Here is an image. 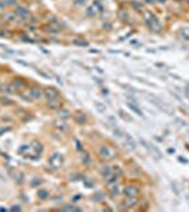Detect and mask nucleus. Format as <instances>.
I'll return each instance as SVG.
<instances>
[{
    "label": "nucleus",
    "instance_id": "0eeeda50",
    "mask_svg": "<svg viewBox=\"0 0 189 212\" xmlns=\"http://www.w3.org/2000/svg\"><path fill=\"white\" fill-rule=\"evenodd\" d=\"M30 94H31V96L33 98H35V99H38V98H41V91L40 89H37V88H33V89L30 91Z\"/></svg>",
    "mask_w": 189,
    "mask_h": 212
},
{
    "label": "nucleus",
    "instance_id": "f03ea898",
    "mask_svg": "<svg viewBox=\"0 0 189 212\" xmlns=\"http://www.w3.org/2000/svg\"><path fill=\"white\" fill-rule=\"evenodd\" d=\"M48 164L54 168V170H57V168H59L62 164H64V157H62L59 153H54V154L49 157Z\"/></svg>",
    "mask_w": 189,
    "mask_h": 212
},
{
    "label": "nucleus",
    "instance_id": "20e7f679",
    "mask_svg": "<svg viewBox=\"0 0 189 212\" xmlns=\"http://www.w3.org/2000/svg\"><path fill=\"white\" fill-rule=\"evenodd\" d=\"M138 192H140V190H138V187H136V185H130V187H127L124 190V194L127 197H137Z\"/></svg>",
    "mask_w": 189,
    "mask_h": 212
},
{
    "label": "nucleus",
    "instance_id": "f8f14e48",
    "mask_svg": "<svg viewBox=\"0 0 189 212\" xmlns=\"http://www.w3.org/2000/svg\"><path fill=\"white\" fill-rule=\"evenodd\" d=\"M3 4H14V0H7V2H4Z\"/></svg>",
    "mask_w": 189,
    "mask_h": 212
},
{
    "label": "nucleus",
    "instance_id": "9b49d317",
    "mask_svg": "<svg viewBox=\"0 0 189 212\" xmlns=\"http://www.w3.org/2000/svg\"><path fill=\"white\" fill-rule=\"evenodd\" d=\"M75 44H81V45H86L88 43L86 41H78V40H75Z\"/></svg>",
    "mask_w": 189,
    "mask_h": 212
},
{
    "label": "nucleus",
    "instance_id": "7ed1b4c3",
    "mask_svg": "<svg viewBox=\"0 0 189 212\" xmlns=\"http://www.w3.org/2000/svg\"><path fill=\"white\" fill-rule=\"evenodd\" d=\"M100 156L104 157V159H107V160H113L116 156V151L111 150L110 147H107V146H102L100 147Z\"/></svg>",
    "mask_w": 189,
    "mask_h": 212
},
{
    "label": "nucleus",
    "instance_id": "9d476101",
    "mask_svg": "<svg viewBox=\"0 0 189 212\" xmlns=\"http://www.w3.org/2000/svg\"><path fill=\"white\" fill-rule=\"evenodd\" d=\"M76 120H78L79 123H82V125H83V123H85V116H83V118H82V116H78V118H76Z\"/></svg>",
    "mask_w": 189,
    "mask_h": 212
},
{
    "label": "nucleus",
    "instance_id": "39448f33",
    "mask_svg": "<svg viewBox=\"0 0 189 212\" xmlns=\"http://www.w3.org/2000/svg\"><path fill=\"white\" fill-rule=\"evenodd\" d=\"M16 14H17V16H20L21 19H28V17H30L28 10L24 9V7H17L16 9Z\"/></svg>",
    "mask_w": 189,
    "mask_h": 212
},
{
    "label": "nucleus",
    "instance_id": "6e6552de",
    "mask_svg": "<svg viewBox=\"0 0 189 212\" xmlns=\"http://www.w3.org/2000/svg\"><path fill=\"white\" fill-rule=\"evenodd\" d=\"M179 33H181V37H182V38H185V40H189V27H185V29H182Z\"/></svg>",
    "mask_w": 189,
    "mask_h": 212
},
{
    "label": "nucleus",
    "instance_id": "423d86ee",
    "mask_svg": "<svg viewBox=\"0 0 189 212\" xmlns=\"http://www.w3.org/2000/svg\"><path fill=\"white\" fill-rule=\"evenodd\" d=\"M45 95H47V98L51 101V99H57L58 98V91L57 89H54V88H48V89L45 91Z\"/></svg>",
    "mask_w": 189,
    "mask_h": 212
},
{
    "label": "nucleus",
    "instance_id": "1a4fd4ad",
    "mask_svg": "<svg viewBox=\"0 0 189 212\" xmlns=\"http://www.w3.org/2000/svg\"><path fill=\"white\" fill-rule=\"evenodd\" d=\"M38 197H40L41 200H45L47 197H48V194H47V191H40L38 192Z\"/></svg>",
    "mask_w": 189,
    "mask_h": 212
},
{
    "label": "nucleus",
    "instance_id": "f257e3e1",
    "mask_svg": "<svg viewBox=\"0 0 189 212\" xmlns=\"http://www.w3.org/2000/svg\"><path fill=\"white\" fill-rule=\"evenodd\" d=\"M144 19H145V24H147L152 31H160L161 30V23L158 21V19H157L152 13H145V14H144Z\"/></svg>",
    "mask_w": 189,
    "mask_h": 212
}]
</instances>
